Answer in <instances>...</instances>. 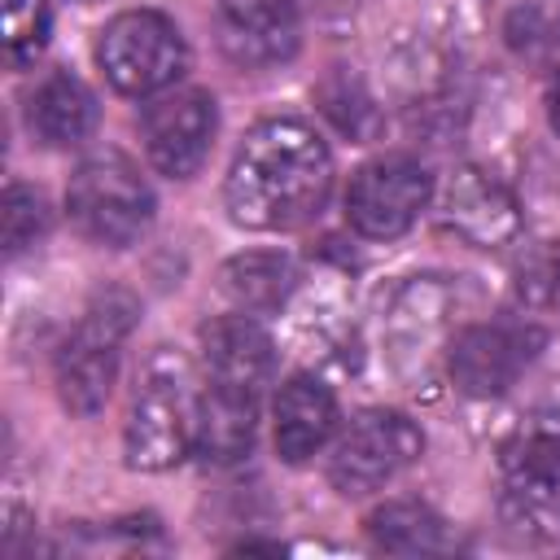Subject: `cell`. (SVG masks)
<instances>
[{
    "instance_id": "obj_1",
    "label": "cell",
    "mask_w": 560,
    "mask_h": 560,
    "mask_svg": "<svg viewBox=\"0 0 560 560\" xmlns=\"http://www.w3.org/2000/svg\"><path fill=\"white\" fill-rule=\"evenodd\" d=\"M332 192V153L298 118L258 122L228 166V214L254 232H293L319 219Z\"/></svg>"
},
{
    "instance_id": "obj_2",
    "label": "cell",
    "mask_w": 560,
    "mask_h": 560,
    "mask_svg": "<svg viewBox=\"0 0 560 560\" xmlns=\"http://www.w3.org/2000/svg\"><path fill=\"white\" fill-rule=\"evenodd\" d=\"M197 411H201V385L192 376V363L179 350L149 354L140 385L131 394L122 451L127 464L140 472H166L197 446Z\"/></svg>"
},
{
    "instance_id": "obj_3",
    "label": "cell",
    "mask_w": 560,
    "mask_h": 560,
    "mask_svg": "<svg viewBox=\"0 0 560 560\" xmlns=\"http://www.w3.org/2000/svg\"><path fill=\"white\" fill-rule=\"evenodd\" d=\"M499 516L521 538H560V411H534L503 438Z\"/></svg>"
},
{
    "instance_id": "obj_4",
    "label": "cell",
    "mask_w": 560,
    "mask_h": 560,
    "mask_svg": "<svg viewBox=\"0 0 560 560\" xmlns=\"http://www.w3.org/2000/svg\"><path fill=\"white\" fill-rule=\"evenodd\" d=\"M70 223L109 249H122L140 241V232L153 219V188L144 184L140 166L122 149H96L83 158L66 188Z\"/></svg>"
},
{
    "instance_id": "obj_5",
    "label": "cell",
    "mask_w": 560,
    "mask_h": 560,
    "mask_svg": "<svg viewBox=\"0 0 560 560\" xmlns=\"http://www.w3.org/2000/svg\"><path fill=\"white\" fill-rule=\"evenodd\" d=\"M140 302L127 289H105L88 302L74 332L57 350V394L74 416H96L114 389L118 346L136 328Z\"/></svg>"
},
{
    "instance_id": "obj_6",
    "label": "cell",
    "mask_w": 560,
    "mask_h": 560,
    "mask_svg": "<svg viewBox=\"0 0 560 560\" xmlns=\"http://www.w3.org/2000/svg\"><path fill=\"white\" fill-rule=\"evenodd\" d=\"M96 61L122 96H153V92H166L184 74L188 48H184L179 26L166 13L127 9L105 22L96 39Z\"/></svg>"
},
{
    "instance_id": "obj_7",
    "label": "cell",
    "mask_w": 560,
    "mask_h": 560,
    "mask_svg": "<svg viewBox=\"0 0 560 560\" xmlns=\"http://www.w3.org/2000/svg\"><path fill=\"white\" fill-rule=\"evenodd\" d=\"M420 451H424V433L416 429V420H407L402 411L372 407V411H359L337 438L328 455V481L337 494L359 499L394 481L407 464L420 459Z\"/></svg>"
},
{
    "instance_id": "obj_8",
    "label": "cell",
    "mask_w": 560,
    "mask_h": 560,
    "mask_svg": "<svg viewBox=\"0 0 560 560\" xmlns=\"http://www.w3.org/2000/svg\"><path fill=\"white\" fill-rule=\"evenodd\" d=\"M433 197V175L411 158H376L346 188V223L368 241L402 236Z\"/></svg>"
},
{
    "instance_id": "obj_9",
    "label": "cell",
    "mask_w": 560,
    "mask_h": 560,
    "mask_svg": "<svg viewBox=\"0 0 560 560\" xmlns=\"http://www.w3.org/2000/svg\"><path fill=\"white\" fill-rule=\"evenodd\" d=\"M547 332L538 324H468L446 350V368L459 394L499 398L534 363Z\"/></svg>"
},
{
    "instance_id": "obj_10",
    "label": "cell",
    "mask_w": 560,
    "mask_h": 560,
    "mask_svg": "<svg viewBox=\"0 0 560 560\" xmlns=\"http://www.w3.org/2000/svg\"><path fill=\"white\" fill-rule=\"evenodd\" d=\"M144 149H149V162L171 175V179H192L214 144V131H219V109H214V96L206 92H171V96H158L149 109H144Z\"/></svg>"
},
{
    "instance_id": "obj_11",
    "label": "cell",
    "mask_w": 560,
    "mask_h": 560,
    "mask_svg": "<svg viewBox=\"0 0 560 560\" xmlns=\"http://www.w3.org/2000/svg\"><path fill=\"white\" fill-rule=\"evenodd\" d=\"M214 35L232 66L262 70L298 52L293 0H214Z\"/></svg>"
},
{
    "instance_id": "obj_12",
    "label": "cell",
    "mask_w": 560,
    "mask_h": 560,
    "mask_svg": "<svg viewBox=\"0 0 560 560\" xmlns=\"http://www.w3.org/2000/svg\"><path fill=\"white\" fill-rule=\"evenodd\" d=\"M442 223L477 249L512 245L525 228L516 197L494 175H486L481 166H455L451 171V179L442 188Z\"/></svg>"
},
{
    "instance_id": "obj_13",
    "label": "cell",
    "mask_w": 560,
    "mask_h": 560,
    "mask_svg": "<svg viewBox=\"0 0 560 560\" xmlns=\"http://www.w3.org/2000/svg\"><path fill=\"white\" fill-rule=\"evenodd\" d=\"M201 350H206V368L210 381L219 385H236L249 394H262L276 376V346L262 332V324L254 315H219L201 328Z\"/></svg>"
},
{
    "instance_id": "obj_14",
    "label": "cell",
    "mask_w": 560,
    "mask_h": 560,
    "mask_svg": "<svg viewBox=\"0 0 560 560\" xmlns=\"http://www.w3.org/2000/svg\"><path fill=\"white\" fill-rule=\"evenodd\" d=\"M332 429H337L332 389L311 372L289 376L276 394V455L284 464H306L332 438Z\"/></svg>"
},
{
    "instance_id": "obj_15",
    "label": "cell",
    "mask_w": 560,
    "mask_h": 560,
    "mask_svg": "<svg viewBox=\"0 0 560 560\" xmlns=\"http://www.w3.org/2000/svg\"><path fill=\"white\" fill-rule=\"evenodd\" d=\"M96 114L101 109H96L92 88L70 70L44 74L35 83V92L26 96V127L48 149H70V144L88 140L96 127Z\"/></svg>"
},
{
    "instance_id": "obj_16",
    "label": "cell",
    "mask_w": 560,
    "mask_h": 560,
    "mask_svg": "<svg viewBox=\"0 0 560 560\" xmlns=\"http://www.w3.org/2000/svg\"><path fill=\"white\" fill-rule=\"evenodd\" d=\"M254 433H258V394L210 381V389H201L197 446L192 451L206 464H236L249 455Z\"/></svg>"
},
{
    "instance_id": "obj_17",
    "label": "cell",
    "mask_w": 560,
    "mask_h": 560,
    "mask_svg": "<svg viewBox=\"0 0 560 560\" xmlns=\"http://www.w3.org/2000/svg\"><path fill=\"white\" fill-rule=\"evenodd\" d=\"M293 284H298L293 262L284 254H271V249H249V254H236L219 267V289L245 315L280 311L289 302Z\"/></svg>"
},
{
    "instance_id": "obj_18",
    "label": "cell",
    "mask_w": 560,
    "mask_h": 560,
    "mask_svg": "<svg viewBox=\"0 0 560 560\" xmlns=\"http://www.w3.org/2000/svg\"><path fill=\"white\" fill-rule=\"evenodd\" d=\"M368 538L376 551H389V556H424V551L451 547L446 521L416 499H394V503L376 508L368 516Z\"/></svg>"
},
{
    "instance_id": "obj_19",
    "label": "cell",
    "mask_w": 560,
    "mask_h": 560,
    "mask_svg": "<svg viewBox=\"0 0 560 560\" xmlns=\"http://www.w3.org/2000/svg\"><path fill=\"white\" fill-rule=\"evenodd\" d=\"M503 44L534 70H560V0H521L503 22Z\"/></svg>"
},
{
    "instance_id": "obj_20",
    "label": "cell",
    "mask_w": 560,
    "mask_h": 560,
    "mask_svg": "<svg viewBox=\"0 0 560 560\" xmlns=\"http://www.w3.org/2000/svg\"><path fill=\"white\" fill-rule=\"evenodd\" d=\"M315 101H319V109L332 118V127L346 131L350 140H372V136L381 131V105L372 101L368 83H363L354 70H346V66H332V70L319 79Z\"/></svg>"
},
{
    "instance_id": "obj_21",
    "label": "cell",
    "mask_w": 560,
    "mask_h": 560,
    "mask_svg": "<svg viewBox=\"0 0 560 560\" xmlns=\"http://www.w3.org/2000/svg\"><path fill=\"white\" fill-rule=\"evenodd\" d=\"M0 9H4V61L13 70L35 66L52 31L48 0H0Z\"/></svg>"
},
{
    "instance_id": "obj_22",
    "label": "cell",
    "mask_w": 560,
    "mask_h": 560,
    "mask_svg": "<svg viewBox=\"0 0 560 560\" xmlns=\"http://www.w3.org/2000/svg\"><path fill=\"white\" fill-rule=\"evenodd\" d=\"M0 223H4V254L18 258L22 249H31L48 232V206H44V197L35 188L9 184L4 188V206H0Z\"/></svg>"
},
{
    "instance_id": "obj_23",
    "label": "cell",
    "mask_w": 560,
    "mask_h": 560,
    "mask_svg": "<svg viewBox=\"0 0 560 560\" xmlns=\"http://www.w3.org/2000/svg\"><path fill=\"white\" fill-rule=\"evenodd\" d=\"M516 293L534 306H560V245H547L521 262Z\"/></svg>"
},
{
    "instance_id": "obj_24",
    "label": "cell",
    "mask_w": 560,
    "mask_h": 560,
    "mask_svg": "<svg viewBox=\"0 0 560 560\" xmlns=\"http://www.w3.org/2000/svg\"><path fill=\"white\" fill-rule=\"evenodd\" d=\"M547 118H551V131L560 136V70H556V83H551V96H547Z\"/></svg>"
}]
</instances>
